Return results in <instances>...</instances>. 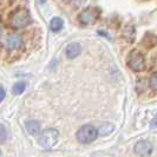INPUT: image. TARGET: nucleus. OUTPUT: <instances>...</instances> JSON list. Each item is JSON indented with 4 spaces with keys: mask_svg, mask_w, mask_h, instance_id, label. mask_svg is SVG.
<instances>
[{
    "mask_svg": "<svg viewBox=\"0 0 157 157\" xmlns=\"http://www.w3.org/2000/svg\"><path fill=\"white\" fill-rule=\"evenodd\" d=\"M31 24V16L30 12L25 8H18L13 11L10 16V25L12 29L20 30Z\"/></svg>",
    "mask_w": 157,
    "mask_h": 157,
    "instance_id": "f257e3e1",
    "label": "nucleus"
},
{
    "mask_svg": "<svg viewBox=\"0 0 157 157\" xmlns=\"http://www.w3.org/2000/svg\"><path fill=\"white\" fill-rule=\"evenodd\" d=\"M58 138H59V132L57 129H46L40 134L38 142L41 148L51 149L57 144Z\"/></svg>",
    "mask_w": 157,
    "mask_h": 157,
    "instance_id": "f03ea898",
    "label": "nucleus"
},
{
    "mask_svg": "<svg viewBox=\"0 0 157 157\" xmlns=\"http://www.w3.org/2000/svg\"><path fill=\"white\" fill-rule=\"evenodd\" d=\"M76 136H77L78 142L83 143V144H87V143L94 142L98 137V130L94 126L87 124V125L79 128Z\"/></svg>",
    "mask_w": 157,
    "mask_h": 157,
    "instance_id": "7ed1b4c3",
    "label": "nucleus"
},
{
    "mask_svg": "<svg viewBox=\"0 0 157 157\" xmlns=\"http://www.w3.org/2000/svg\"><path fill=\"white\" fill-rule=\"evenodd\" d=\"M128 65L129 67L135 72H141L145 69V59L144 56L142 55L140 51L134 50L129 53L128 57Z\"/></svg>",
    "mask_w": 157,
    "mask_h": 157,
    "instance_id": "20e7f679",
    "label": "nucleus"
},
{
    "mask_svg": "<svg viewBox=\"0 0 157 157\" xmlns=\"http://www.w3.org/2000/svg\"><path fill=\"white\" fill-rule=\"evenodd\" d=\"M99 10L98 8H85L84 11H82L78 14V20L83 25H91L97 21L98 17H99Z\"/></svg>",
    "mask_w": 157,
    "mask_h": 157,
    "instance_id": "39448f33",
    "label": "nucleus"
},
{
    "mask_svg": "<svg viewBox=\"0 0 157 157\" xmlns=\"http://www.w3.org/2000/svg\"><path fill=\"white\" fill-rule=\"evenodd\" d=\"M152 144L151 142L145 141V140H142V141H138L135 145V154L138 155L140 157H148L151 155L152 152Z\"/></svg>",
    "mask_w": 157,
    "mask_h": 157,
    "instance_id": "423d86ee",
    "label": "nucleus"
},
{
    "mask_svg": "<svg viewBox=\"0 0 157 157\" xmlns=\"http://www.w3.org/2000/svg\"><path fill=\"white\" fill-rule=\"evenodd\" d=\"M23 46V39L20 36H18L16 33L10 34L6 39V47L10 51H16L19 50L20 47Z\"/></svg>",
    "mask_w": 157,
    "mask_h": 157,
    "instance_id": "0eeeda50",
    "label": "nucleus"
},
{
    "mask_svg": "<svg viewBox=\"0 0 157 157\" xmlns=\"http://www.w3.org/2000/svg\"><path fill=\"white\" fill-rule=\"evenodd\" d=\"M80 51H82V47H80L78 43H71L66 47L65 53H66V57L69 59H75V58H77L80 55Z\"/></svg>",
    "mask_w": 157,
    "mask_h": 157,
    "instance_id": "6e6552de",
    "label": "nucleus"
},
{
    "mask_svg": "<svg viewBox=\"0 0 157 157\" xmlns=\"http://www.w3.org/2000/svg\"><path fill=\"white\" fill-rule=\"evenodd\" d=\"M25 128L32 136H37L40 132V123L37 121H27L25 123Z\"/></svg>",
    "mask_w": 157,
    "mask_h": 157,
    "instance_id": "1a4fd4ad",
    "label": "nucleus"
},
{
    "mask_svg": "<svg viewBox=\"0 0 157 157\" xmlns=\"http://www.w3.org/2000/svg\"><path fill=\"white\" fill-rule=\"evenodd\" d=\"M63 26H64L63 19L59 18V17L52 18L51 21H50V29H51V31L52 32H59L62 29H63Z\"/></svg>",
    "mask_w": 157,
    "mask_h": 157,
    "instance_id": "9d476101",
    "label": "nucleus"
},
{
    "mask_svg": "<svg viewBox=\"0 0 157 157\" xmlns=\"http://www.w3.org/2000/svg\"><path fill=\"white\" fill-rule=\"evenodd\" d=\"M124 37H125V39L128 41H134V38H135V29L134 26H126L125 30H124Z\"/></svg>",
    "mask_w": 157,
    "mask_h": 157,
    "instance_id": "9b49d317",
    "label": "nucleus"
},
{
    "mask_svg": "<svg viewBox=\"0 0 157 157\" xmlns=\"http://www.w3.org/2000/svg\"><path fill=\"white\" fill-rule=\"evenodd\" d=\"M25 89H26L25 82H18V83H16V84L13 85L12 91H13V94H21L24 91H25Z\"/></svg>",
    "mask_w": 157,
    "mask_h": 157,
    "instance_id": "f8f14e48",
    "label": "nucleus"
},
{
    "mask_svg": "<svg viewBox=\"0 0 157 157\" xmlns=\"http://www.w3.org/2000/svg\"><path fill=\"white\" fill-rule=\"evenodd\" d=\"M112 130H113V125H112V124H110V123H104V124H102V126L99 128L98 134L105 136V135L110 134Z\"/></svg>",
    "mask_w": 157,
    "mask_h": 157,
    "instance_id": "ddd939ff",
    "label": "nucleus"
},
{
    "mask_svg": "<svg viewBox=\"0 0 157 157\" xmlns=\"http://www.w3.org/2000/svg\"><path fill=\"white\" fill-rule=\"evenodd\" d=\"M149 85H150V87H151L152 90L157 91V72H156V73H154V75L150 77Z\"/></svg>",
    "mask_w": 157,
    "mask_h": 157,
    "instance_id": "4468645a",
    "label": "nucleus"
},
{
    "mask_svg": "<svg viewBox=\"0 0 157 157\" xmlns=\"http://www.w3.org/2000/svg\"><path fill=\"white\" fill-rule=\"evenodd\" d=\"M7 130H6V128L4 125H1L0 124V142H5L7 140Z\"/></svg>",
    "mask_w": 157,
    "mask_h": 157,
    "instance_id": "2eb2a0df",
    "label": "nucleus"
},
{
    "mask_svg": "<svg viewBox=\"0 0 157 157\" xmlns=\"http://www.w3.org/2000/svg\"><path fill=\"white\" fill-rule=\"evenodd\" d=\"M5 96H6V92H5V90L2 89V87L0 86V102L5 98Z\"/></svg>",
    "mask_w": 157,
    "mask_h": 157,
    "instance_id": "dca6fc26",
    "label": "nucleus"
},
{
    "mask_svg": "<svg viewBox=\"0 0 157 157\" xmlns=\"http://www.w3.org/2000/svg\"><path fill=\"white\" fill-rule=\"evenodd\" d=\"M156 126H157V117H155L151 121V123H150V128H156Z\"/></svg>",
    "mask_w": 157,
    "mask_h": 157,
    "instance_id": "f3484780",
    "label": "nucleus"
},
{
    "mask_svg": "<svg viewBox=\"0 0 157 157\" xmlns=\"http://www.w3.org/2000/svg\"><path fill=\"white\" fill-rule=\"evenodd\" d=\"M1 34H2V29H1V26H0V37H1Z\"/></svg>",
    "mask_w": 157,
    "mask_h": 157,
    "instance_id": "a211bd4d",
    "label": "nucleus"
},
{
    "mask_svg": "<svg viewBox=\"0 0 157 157\" xmlns=\"http://www.w3.org/2000/svg\"><path fill=\"white\" fill-rule=\"evenodd\" d=\"M45 1H46V0H39V2H41V4H43V2H45Z\"/></svg>",
    "mask_w": 157,
    "mask_h": 157,
    "instance_id": "6ab92c4d",
    "label": "nucleus"
},
{
    "mask_svg": "<svg viewBox=\"0 0 157 157\" xmlns=\"http://www.w3.org/2000/svg\"><path fill=\"white\" fill-rule=\"evenodd\" d=\"M0 157H2V152H1V150H0Z\"/></svg>",
    "mask_w": 157,
    "mask_h": 157,
    "instance_id": "aec40b11",
    "label": "nucleus"
},
{
    "mask_svg": "<svg viewBox=\"0 0 157 157\" xmlns=\"http://www.w3.org/2000/svg\"><path fill=\"white\" fill-rule=\"evenodd\" d=\"M64 1H71V0H64Z\"/></svg>",
    "mask_w": 157,
    "mask_h": 157,
    "instance_id": "412c9836",
    "label": "nucleus"
}]
</instances>
